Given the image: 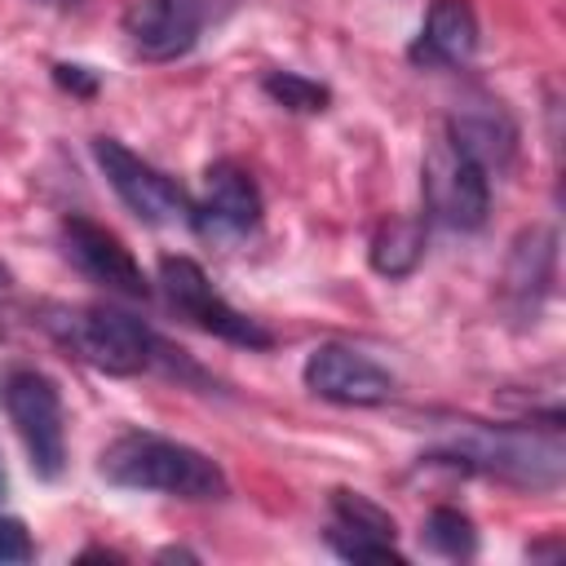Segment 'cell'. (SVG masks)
Listing matches in <instances>:
<instances>
[{
    "instance_id": "1",
    "label": "cell",
    "mask_w": 566,
    "mask_h": 566,
    "mask_svg": "<svg viewBox=\"0 0 566 566\" xmlns=\"http://www.w3.org/2000/svg\"><path fill=\"white\" fill-rule=\"evenodd\" d=\"M429 464H451L464 473H482L522 491H557L566 473V447L562 424H478L460 420L442 433L438 451H429Z\"/></svg>"
},
{
    "instance_id": "2",
    "label": "cell",
    "mask_w": 566,
    "mask_h": 566,
    "mask_svg": "<svg viewBox=\"0 0 566 566\" xmlns=\"http://www.w3.org/2000/svg\"><path fill=\"white\" fill-rule=\"evenodd\" d=\"M97 473L111 486L155 491L172 500H221L230 491L226 469L208 451L150 429H124L119 438H111L97 455Z\"/></svg>"
},
{
    "instance_id": "3",
    "label": "cell",
    "mask_w": 566,
    "mask_h": 566,
    "mask_svg": "<svg viewBox=\"0 0 566 566\" xmlns=\"http://www.w3.org/2000/svg\"><path fill=\"white\" fill-rule=\"evenodd\" d=\"M44 332L106 376H137L164 358L159 336L115 305H44Z\"/></svg>"
},
{
    "instance_id": "4",
    "label": "cell",
    "mask_w": 566,
    "mask_h": 566,
    "mask_svg": "<svg viewBox=\"0 0 566 566\" xmlns=\"http://www.w3.org/2000/svg\"><path fill=\"white\" fill-rule=\"evenodd\" d=\"M420 190L424 221H438L447 230H478L491 212V172L447 128H438L424 146Z\"/></svg>"
},
{
    "instance_id": "5",
    "label": "cell",
    "mask_w": 566,
    "mask_h": 566,
    "mask_svg": "<svg viewBox=\"0 0 566 566\" xmlns=\"http://www.w3.org/2000/svg\"><path fill=\"white\" fill-rule=\"evenodd\" d=\"M0 402L9 411L13 433L27 447L35 478H57L66 469V411L57 385L35 367H13L0 385Z\"/></svg>"
},
{
    "instance_id": "6",
    "label": "cell",
    "mask_w": 566,
    "mask_h": 566,
    "mask_svg": "<svg viewBox=\"0 0 566 566\" xmlns=\"http://www.w3.org/2000/svg\"><path fill=\"white\" fill-rule=\"evenodd\" d=\"M159 292H164V301L181 314V318H190L195 327H203L208 336H217V340H230V345H243V349H270L274 345V336H270V327H261L256 318H248L243 310H234L217 287H212V279L203 274V265L199 261H190V256H159Z\"/></svg>"
},
{
    "instance_id": "7",
    "label": "cell",
    "mask_w": 566,
    "mask_h": 566,
    "mask_svg": "<svg viewBox=\"0 0 566 566\" xmlns=\"http://www.w3.org/2000/svg\"><path fill=\"white\" fill-rule=\"evenodd\" d=\"M93 159L106 172L119 203L137 221H146V226H190L195 199L168 172H159L150 159H142L137 150H128L115 137H93Z\"/></svg>"
},
{
    "instance_id": "8",
    "label": "cell",
    "mask_w": 566,
    "mask_h": 566,
    "mask_svg": "<svg viewBox=\"0 0 566 566\" xmlns=\"http://www.w3.org/2000/svg\"><path fill=\"white\" fill-rule=\"evenodd\" d=\"M239 0H137L124 13V40L142 62H172L190 53L208 22Z\"/></svg>"
},
{
    "instance_id": "9",
    "label": "cell",
    "mask_w": 566,
    "mask_h": 566,
    "mask_svg": "<svg viewBox=\"0 0 566 566\" xmlns=\"http://www.w3.org/2000/svg\"><path fill=\"white\" fill-rule=\"evenodd\" d=\"M301 380H305V389L314 398L340 402V407H380L398 389V380H394L389 367H380L371 354H363V349H354L345 340L314 345L305 354Z\"/></svg>"
},
{
    "instance_id": "10",
    "label": "cell",
    "mask_w": 566,
    "mask_h": 566,
    "mask_svg": "<svg viewBox=\"0 0 566 566\" xmlns=\"http://www.w3.org/2000/svg\"><path fill=\"white\" fill-rule=\"evenodd\" d=\"M57 239H62L66 261H71L84 279L102 283V287L115 292V296H133V301H146V296H150V279L142 274L137 256L124 248V239H119L115 230L97 226L93 217L71 212V217H62Z\"/></svg>"
},
{
    "instance_id": "11",
    "label": "cell",
    "mask_w": 566,
    "mask_h": 566,
    "mask_svg": "<svg viewBox=\"0 0 566 566\" xmlns=\"http://www.w3.org/2000/svg\"><path fill=\"white\" fill-rule=\"evenodd\" d=\"M261 186L252 181V172L234 159H217L208 164L203 172V195L190 212V226L203 234V239H217V243H230V239H243L261 226Z\"/></svg>"
},
{
    "instance_id": "12",
    "label": "cell",
    "mask_w": 566,
    "mask_h": 566,
    "mask_svg": "<svg viewBox=\"0 0 566 566\" xmlns=\"http://www.w3.org/2000/svg\"><path fill=\"white\" fill-rule=\"evenodd\" d=\"M323 539L345 562H402V553L394 544L398 539L394 513L349 486L332 491V526L323 531Z\"/></svg>"
},
{
    "instance_id": "13",
    "label": "cell",
    "mask_w": 566,
    "mask_h": 566,
    "mask_svg": "<svg viewBox=\"0 0 566 566\" xmlns=\"http://www.w3.org/2000/svg\"><path fill=\"white\" fill-rule=\"evenodd\" d=\"M478 53V13L469 0H433L411 44L416 66H464Z\"/></svg>"
},
{
    "instance_id": "14",
    "label": "cell",
    "mask_w": 566,
    "mask_h": 566,
    "mask_svg": "<svg viewBox=\"0 0 566 566\" xmlns=\"http://www.w3.org/2000/svg\"><path fill=\"white\" fill-rule=\"evenodd\" d=\"M442 128H447L486 172H491V168L504 172L509 159H513V150H517V124L509 119V111H504L500 102H469V106H460Z\"/></svg>"
},
{
    "instance_id": "15",
    "label": "cell",
    "mask_w": 566,
    "mask_h": 566,
    "mask_svg": "<svg viewBox=\"0 0 566 566\" xmlns=\"http://www.w3.org/2000/svg\"><path fill=\"white\" fill-rule=\"evenodd\" d=\"M553 261H557V239L548 226H531L513 252H509V265H504V296L526 314L535 310L544 296H548V283H553Z\"/></svg>"
},
{
    "instance_id": "16",
    "label": "cell",
    "mask_w": 566,
    "mask_h": 566,
    "mask_svg": "<svg viewBox=\"0 0 566 566\" xmlns=\"http://www.w3.org/2000/svg\"><path fill=\"white\" fill-rule=\"evenodd\" d=\"M367 261L385 279H407L424 261V217H389L376 226Z\"/></svg>"
},
{
    "instance_id": "17",
    "label": "cell",
    "mask_w": 566,
    "mask_h": 566,
    "mask_svg": "<svg viewBox=\"0 0 566 566\" xmlns=\"http://www.w3.org/2000/svg\"><path fill=\"white\" fill-rule=\"evenodd\" d=\"M420 539L438 553V557H451V562H464L478 553V531H473V517L460 513L455 504H438L429 509L424 526H420Z\"/></svg>"
},
{
    "instance_id": "18",
    "label": "cell",
    "mask_w": 566,
    "mask_h": 566,
    "mask_svg": "<svg viewBox=\"0 0 566 566\" xmlns=\"http://www.w3.org/2000/svg\"><path fill=\"white\" fill-rule=\"evenodd\" d=\"M261 88H265L270 102H279L283 111H301V115H318V111H327V102H332V93H327L318 80L296 75V71H265V75H261Z\"/></svg>"
},
{
    "instance_id": "19",
    "label": "cell",
    "mask_w": 566,
    "mask_h": 566,
    "mask_svg": "<svg viewBox=\"0 0 566 566\" xmlns=\"http://www.w3.org/2000/svg\"><path fill=\"white\" fill-rule=\"evenodd\" d=\"M31 557H35V544H31L27 522L0 513V562H31Z\"/></svg>"
},
{
    "instance_id": "20",
    "label": "cell",
    "mask_w": 566,
    "mask_h": 566,
    "mask_svg": "<svg viewBox=\"0 0 566 566\" xmlns=\"http://www.w3.org/2000/svg\"><path fill=\"white\" fill-rule=\"evenodd\" d=\"M53 80L62 84V88H71V93H93L97 88V80L88 75V66H53Z\"/></svg>"
},
{
    "instance_id": "21",
    "label": "cell",
    "mask_w": 566,
    "mask_h": 566,
    "mask_svg": "<svg viewBox=\"0 0 566 566\" xmlns=\"http://www.w3.org/2000/svg\"><path fill=\"white\" fill-rule=\"evenodd\" d=\"M35 4H44V9H75L80 0H35Z\"/></svg>"
},
{
    "instance_id": "22",
    "label": "cell",
    "mask_w": 566,
    "mask_h": 566,
    "mask_svg": "<svg viewBox=\"0 0 566 566\" xmlns=\"http://www.w3.org/2000/svg\"><path fill=\"white\" fill-rule=\"evenodd\" d=\"M4 486H9V478H4V464H0V495H4Z\"/></svg>"
},
{
    "instance_id": "23",
    "label": "cell",
    "mask_w": 566,
    "mask_h": 566,
    "mask_svg": "<svg viewBox=\"0 0 566 566\" xmlns=\"http://www.w3.org/2000/svg\"><path fill=\"white\" fill-rule=\"evenodd\" d=\"M0 287H9V270L4 265H0Z\"/></svg>"
}]
</instances>
